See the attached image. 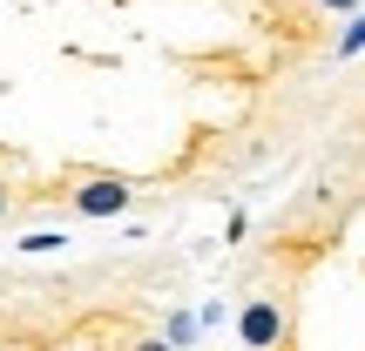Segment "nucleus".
<instances>
[{
  "instance_id": "1",
  "label": "nucleus",
  "mask_w": 365,
  "mask_h": 351,
  "mask_svg": "<svg viewBox=\"0 0 365 351\" xmlns=\"http://www.w3.org/2000/svg\"><path fill=\"white\" fill-rule=\"evenodd\" d=\"M129 176H88V182H75V196H68V203H75V216H95V223H108V216H122V209H129Z\"/></svg>"
},
{
  "instance_id": "2",
  "label": "nucleus",
  "mask_w": 365,
  "mask_h": 351,
  "mask_svg": "<svg viewBox=\"0 0 365 351\" xmlns=\"http://www.w3.org/2000/svg\"><path fill=\"white\" fill-rule=\"evenodd\" d=\"M237 338H244V345H277V338H284V311H277L271 298L244 304V318H237Z\"/></svg>"
},
{
  "instance_id": "3",
  "label": "nucleus",
  "mask_w": 365,
  "mask_h": 351,
  "mask_svg": "<svg viewBox=\"0 0 365 351\" xmlns=\"http://www.w3.org/2000/svg\"><path fill=\"white\" fill-rule=\"evenodd\" d=\"M14 250H21V257H54V250H68V230H27Z\"/></svg>"
},
{
  "instance_id": "4",
  "label": "nucleus",
  "mask_w": 365,
  "mask_h": 351,
  "mask_svg": "<svg viewBox=\"0 0 365 351\" xmlns=\"http://www.w3.org/2000/svg\"><path fill=\"white\" fill-rule=\"evenodd\" d=\"M359 48H365V7L352 14V21H345V34H339V61H352Z\"/></svg>"
},
{
  "instance_id": "5",
  "label": "nucleus",
  "mask_w": 365,
  "mask_h": 351,
  "mask_svg": "<svg viewBox=\"0 0 365 351\" xmlns=\"http://www.w3.org/2000/svg\"><path fill=\"white\" fill-rule=\"evenodd\" d=\"M196 331H203V318H190V311H176V318H170V345H190Z\"/></svg>"
},
{
  "instance_id": "6",
  "label": "nucleus",
  "mask_w": 365,
  "mask_h": 351,
  "mask_svg": "<svg viewBox=\"0 0 365 351\" xmlns=\"http://www.w3.org/2000/svg\"><path fill=\"white\" fill-rule=\"evenodd\" d=\"M318 7H331V14H359L365 0H318Z\"/></svg>"
},
{
  "instance_id": "7",
  "label": "nucleus",
  "mask_w": 365,
  "mask_h": 351,
  "mask_svg": "<svg viewBox=\"0 0 365 351\" xmlns=\"http://www.w3.org/2000/svg\"><path fill=\"white\" fill-rule=\"evenodd\" d=\"M7 209H14V196H7V189H0V223H7Z\"/></svg>"
}]
</instances>
